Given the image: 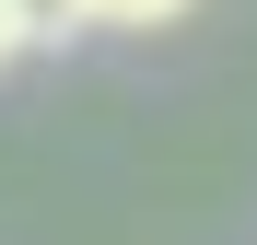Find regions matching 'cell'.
<instances>
[{"label":"cell","mask_w":257,"mask_h":245,"mask_svg":"<svg viewBox=\"0 0 257 245\" xmlns=\"http://www.w3.org/2000/svg\"><path fill=\"white\" fill-rule=\"evenodd\" d=\"M176 12H187V0H70V24H94V35H152Z\"/></svg>","instance_id":"1"},{"label":"cell","mask_w":257,"mask_h":245,"mask_svg":"<svg viewBox=\"0 0 257 245\" xmlns=\"http://www.w3.org/2000/svg\"><path fill=\"white\" fill-rule=\"evenodd\" d=\"M24 47H35V24H24V0H0V70H12Z\"/></svg>","instance_id":"2"}]
</instances>
